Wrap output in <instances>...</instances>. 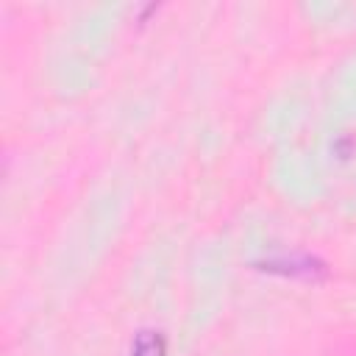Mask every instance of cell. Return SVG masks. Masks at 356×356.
<instances>
[{
    "label": "cell",
    "mask_w": 356,
    "mask_h": 356,
    "mask_svg": "<svg viewBox=\"0 0 356 356\" xmlns=\"http://www.w3.org/2000/svg\"><path fill=\"white\" fill-rule=\"evenodd\" d=\"M131 356H167V342L159 331H139Z\"/></svg>",
    "instance_id": "6da1fadb"
}]
</instances>
